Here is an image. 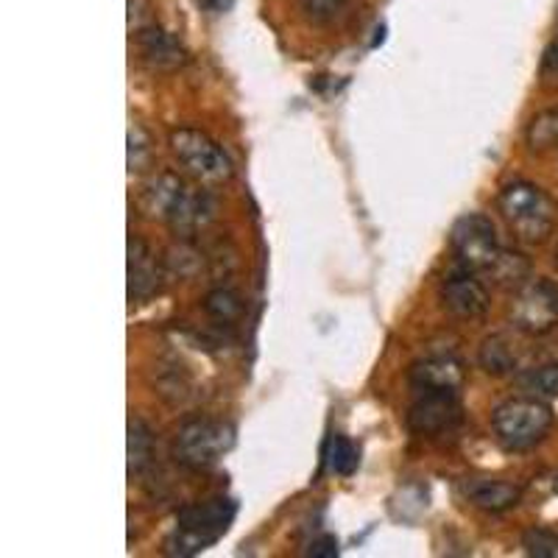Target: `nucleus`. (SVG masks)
Wrapping results in <instances>:
<instances>
[{
  "label": "nucleus",
  "instance_id": "1",
  "mask_svg": "<svg viewBox=\"0 0 558 558\" xmlns=\"http://www.w3.org/2000/svg\"><path fill=\"white\" fill-rule=\"evenodd\" d=\"M140 207L146 209V216L166 221L182 238L198 235L216 218V202L209 198V193L184 184V179L171 171L157 173L143 187Z\"/></svg>",
  "mask_w": 558,
  "mask_h": 558
},
{
  "label": "nucleus",
  "instance_id": "2",
  "mask_svg": "<svg viewBox=\"0 0 558 558\" xmlns=\"http://www.w3.org/2000/svg\"><path fill=\"white\" fill-rule=\"evenodd\" d=\"M497 209L514 238L527 246H542L556 229V202L539 184L517 179L497 196Z\"/></svg>",
  "mask_w": 558,
  "mask_h": 558
},
{
  "label": "nucleus",
  "instance_id": "3",
  "mask_svg": "<svg viewBox=\"0 0 558 558\" xmlns=\"http://www.w3.org/2000/svg\"><path fill=\"white\" fill-rule=\"evenodd\" d=\"M556 425V413L539 397H511L492 411V430L506 452H527L539 447Z\"/></svg>",
  "mask_w": 558,
  "mask_h": 558
},
{
  "label": "nucleus",
  "instance_id": "4",
  "mask_svg": "<svg viewBox=\"0 0 558 558\" xmlns=\"http://www.w3.org/2000/svg\"><path fill=\"white\" fill-rule=\"evenodd\" d=\"M235 514L238 506L229 497H213V500L184 506L177 514V525L166 542V553L184 558L207 550L232 527Z\"/></svg>",
  "mask_w": 558,
  "mask_h": 558
},
{
  "label": "nucleus",
  "instance_id": "5",
  "mask_svg": "<svg viewBox=\"0 0 558 558\" xmlns=\"http://www.w3.org/2000/svg\"><path fill=\"white\" fill-rule=\"evenodd\" d=\"M235 447V427L221 418H191L179 427L173 438V458L191 472H207L218 466L223 456Z\"/></svg>",
  "mask_w": 558,
  "mask_h": 558
},
{
  "label": "nucleus",
  "instance_id": "6",
  "mask_svg": "<svg viewBox=\"0 0 558 558\" xmlns=\"http://www.w3.org/2000/svg\"><path fill=\"white\" fill-rule=\"evenodd\" d=\"M168 146H171V154L177 157L179 166L204 187H218V184H227L229 179L235 177L229 154L209 134L198 132V129H173L171 137H168Z\"/></svg>",
  "mask_w": 558,
  "mask_h": 558
},
{
  "label": "nucleus",
  "instance_id": "7",
  "mask_svg": "<svg viewBox=\"0 0 558 558\" xmlns=\"http://www.w3.org/2000/svg\"><path fill=\"white\" fill-rule=\"evenodd\" d=\"M450 248L456 254L458 266L477 274H488V268L495 266L502 252L495 223L483 213H466L452 223Z\"/></svg>",
  "mask_w": 558,
  "mask_h": 558
},
{
  "label": "nucleus",
  "instance_id": "8",
  "mask_svg": "<svg viewBox=\"0 0 558 558\" xmlns=\"http://www.w3.org/2000/svg\"><path fill=\"white\" fill-rule=\"evenodd\" d=\"M511 324L525 336H547L558 327V282L527 279L511 299Z\"/></svg>",
  "mask_w": 558,
  "mask_h": 558
},
{
  "label": "nucleus",
  "instance_id": "9",
  "mask_svg": "<svg viewBox=\"0 0 558 558\" xmlns=\"http://www.w3.org/2000/svg\"><path fill=\"white\" fill-rule=\"evenodd\" d=\"M461 418L463 408L456 391H413V405L408 411V430L413 436H445L461 425Z\"/></svg>",
  "mask_w": 558,
  "mask_h": 558
},
{
  "label": "nucleus",
  "instance_id": "10",
  "mask_svg": "<svg viewBox=\"0 0 558 558\" xmlns=\"http://www.w3.org/2000/svg\"><path fill=\"white\" fill-rule=\"evenodd\" d=\"M438 293H441V305L456 318H463V322H481L488 313V307H492L488 288L477 279V271H470V268L463 266L447 274Z\"/></svg>",
  "mask_w": 558,
  "mask_h": 558
},
{
  "label": "nucleus",
  "instance_id": "11",
  "mask_svg": "<svg viewBox=\"0 0 558 558\" xmlns=\"http://www.w3.org/2000/svg\"><path fill=\"white\" fill-rule=\"evenodd\" d=\"M132 39L140 62L154 73H177L179 68L187 64V51L182 48V43L166 28H159L157 23H148V26L132 32Z\"/></svg>",
  "mask_w": 558,
  "mask_h": 558
},
{
  "label": "nucleus",
  "instance_id": "12",
  "mask_svg": "<svg viewBox=\"0 0 558 558\" xmlns=\"http://www.w3.org/2000/svg\"><path fill=\"white\" fill-rule=\"evenodd\" d=\"M129 299L132 302H146L154 293H159L162 279H166V266L154 257L148 243L140 235H129Z\"/></svg>",
  "mask_w": 558,
  "mask_h": 558
},
{
  "label": "nucleus",
  "instance_id": "13",
  "mask_svg": "<svg viewBox=\"0 0 558 558\" xmlns=\"http://www.w3.org/2000/svg\"><path fill=\"white\" fill-rule=\"evenodd\" d=\"M408 383L413 391H456L461 393L466 383L463 363L452 355H430L413 363L408 372Z\"/></svg>",
  "mask_w": 558,
  "mask_h": 558
},
{
  "label": "nucleus",
  "instance_id": "14",
  "mask_svg": "<svg viewBox=\"0 0 558 558\" xmlns=\"http://www.w3.org/2000/svg\"><path fill=\"white\" fill-rule=\"evenodd\" d=\"M461 492L472 508H481L486 514H506V511L520 506L522 500V486L508 481H495V477L463 481Z\"/></svg>",
  "mask_w": 558,
  "mask_h": 558
},
{
  "label": "nucleus",
  "instance_id": "15",
  "mask_svg": "<svg viewBox=\"0 0 558 558\" xmlns=\"http://www.w3.org/2000/svg\"><path fill=\"white\" fill-rule=\"evenodd\" d=\"M477 361H481V366L486 368L488 375H511V372H517V347L514 341L508 336H502V332H495V336H488L486 341L481 343V349H477Z\"/></svg>",
  "mask_w": 558,
  "mask_h": 558
},
{
  "label": "nucleus",
  "instance_id": "16",
  "mask_svg": "<svg viewBox=\"0 0 558 558\" xmlns=\"http://www.w3.org/2000/svg\"><path fill=\"white\" fill-rule=\"evenodd\" d=\"M129 477H143L154 463V433L140 416L129 418Z\"/></svg>",
  "mask_w": 558,
  "mask_h": 558
},
{
  "label": "nucleus",
  "instance_id": "17",
  "mask_svg": "<svg viewBox=\"0 0 558 558\" xmlns=\"http://www.w3.org/2000/svg\"><path fill=\"white\" fill-rule=\"evenodd\" d=\"M488 277L506 291H520L531 279V260L522 252H514V248H502L495 266L488 268Z\"/></svg>",
  "mask_w": 558,
  "mask_h": 558
},
{
  "label": "nucleus",
  "instance_id": "18",
  "mask_svg": "<svg viewBox=\"0 0 558 558\" xmlns=\"http://www.w3.org/2000/svg\"><path fill=\"white\" fill-rule=\"evenodd\" d=\"M322 463L330 475L349 477L357 466H361V452H357V447L352 445L347 436H338L336 433V436L327 438V445H324Z\"/></svg>",
  "mask_w": 558,
  "mask_h": 558
},
{
  "label": "nucleus",
  "instance_id": "19",
  "mask_svg": "<svg viewBox=\"0 0 558 558\" xmlns=\"http://www.w3.org/2000/svg\"><path fill=\"white\" fill-rule=\"evenodd\" d=\"M517 386L527 397H539V400H558V363H545V366L525 368L517 377Z\"/></svg>",
  "mask_w": 558,
  "mask_h": 558
},
{
  "label": "nucleus",
  "instance_id": "20",
  "mask_svg": "<svg viewBox=\"0 0 558 558\" xmlns=\"http://www.w3.org/2000/svg\"><path fill=\"white\" fill-rule=\"evenodd\" d=\"M204 313L218 324H232L243 316V296L232 288H216L204 296Z\"/></svg>",
  "mask_w": 558,
  "mask_h": 558
},
{
  "label": "nucleus",
  "instance_id": "21",
  "mask_svg": "<svg viewBox=\"0 0 558 558\" xmlns=\"http://www.w3.org/2000/svg\"><path fill=\"white\" fill-rule=\"evenodd\" d=\"M525 143L531 151H550L558 146V107L533 114L525 129Z\"/></svg>",
  "mask_w": 558,
  "mask_h": 558
},
{
  "label": "nucleus",
  "instance_id": "22",
  "mask_svg": "<svg viewBox=\"0 0 558 558\" xmlns=\"http://www.w3.org/2000/svg\"><path fill=\"white\" fill-rule=\"evenodd\" d=\"M154 162V143L148 132L140 123L129 126V171L143 173Z\"/></svg>",
  "mask_w": 558,
  "mask_h": 558
},
{
  "label": "nucleus",
  "instance_id": "23",
  "mask_svg": "<svg viewBox=\"0 0 558 558\" xmlns=\"http://www.w3.org/2000/svg\"><path fill=\"white\" fill-rule=\"evenodd\" d=\"M522 550L533 558H558V531L531 527V531L522 533Z\"/></svg>",
  "mask_w": 558,
  "mask_h": 558
},
{
  "label": "nucleus",
  "instance_id": "24",
  "mask_svg": "<svg viewBox=\"0 0 558 558\" xmlns=\"http://www.w3.org/2000/svg\"><path fill=\"white\" fill-rule=\"evenodd\" d=\"M349 0H302V12L313 20V23H330L338 14L347 9Z\"/></svg>",
  "mask_w": 558,
  "mask_h": 558
},
{
  "label": "nucleus",
  "instance_id": "25",
  "mask_svg": "<svg viewBox=\"0 0 558 558\" xmlns=\"http://www.w3.org/2000/svg\"><path fill=\"white\" fill-rule=\"evenodd\" d=\"M305 553L313 558H336L338 556V539L336 536H330V533H324V536H318V539H313L311 545H307Z\"/></svg>",
  "mask_w": 558,
  "mask_h": 558
},
{
  "label": "nucleus",
  "instance_id": "26",
  "mask_svg": "<svg viewBox=\"0 0 558 558\" xmlns=\"http://www.w3.org/2000/svg\"><path fill=\"white\" fill-rule=\"evenodd\" d=\"M542 70H545V73H550V76H558V32H556V37L547 43L545 53H542Z\"/></svg>",
  "mask_w": 558,
  "mask_h": 558
},
{
  "label": "nucleus",
  "instance_id": "27",
  "mask_svg": "<svg viewBox=\"0 0 558 558\" xmlns=\"http://www.w3.org/2000/svg\"><path fill=\"white\" fill-rule=\"evenodd\" d=\"M198 7L207 9V12H223V9L232 7V0H198Z\"/></svg>",
  "mask_w": 558,
  "mask_h": 558
},
{
  "label": "nucleus",
  "instance_id": "28",
  "mask_svg": "<svg viewBox=\"0 0 558 558\" xmlns=\"http://www.w3.org/2000/svg\"><path fill=\"white\" fill-rule=\"evenodd\" d=\"M553 266L558 268V246H556V252H553Z\"/></svg>",
  "mask_w": 558,
  "mask_h": 558
},
{
  "label": "nucleus",
  "instance_id": "29",
  "mask_svg": "<svg viewBox=\"0 0 558 558\" xmlns=\"http://www.w3.org/2000/svg\"><path fill=\"white\" fill-rule=\"evenodd\" d=\"M553 492H556V495H558V477H556V481H553Z\"/></svg>",
  "mask_w": 558,
  "mask_h": 558
}]
</instances>
